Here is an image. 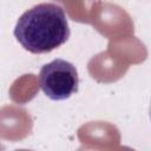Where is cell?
I'll use <instances>...</instances> for the list:
<instances>
[{
	"mask_svg": "<svg viewBox=\"0 0 151 151\" xmlns=\"http://www.w3.org/2000/svg\"><path fill=\"white\" fill-rule=\"evenodd\" d=\"M13 33L26 51L42 54L64 45L70 38V27L63 7L41 2L19 17Z\"/></svg>",
	"mask_w": 151,
	"mask_h": 151,
	"instance_id": "cell-1",
	"label": "cell"
},
{
	"mask_svg": "<svg viewBox=\"0 0 151 151\" xmlns=\"http://www.w3.org/2000/svg\"><path fill=\"white\" fill-rule=\"evenodd\" d=\"M39 86L51 100L68 99L78 91L79 77L76 66L64 59L45 64L39 72Z\"/></svg>",
	"mask_w": 151,
	"mask_h": 151,
	"instance_id": "cell-2",
	"label": "cell"
},
{
	"mask_svg": "<svg viewBox=\"0 0 151 151\" xmlns=\"http://www.w3.org/2000/svg\"><path fill=\"white\" fill-rule=\"evenodd\" d=\"M149 113H150V119H151V101H150V111H149Z\"/></svg>",
	"mask_w": 151,
	"mask_h": 151,
	"instance_id": "cell-3",
	"label": "cell"
}]
</instances>
